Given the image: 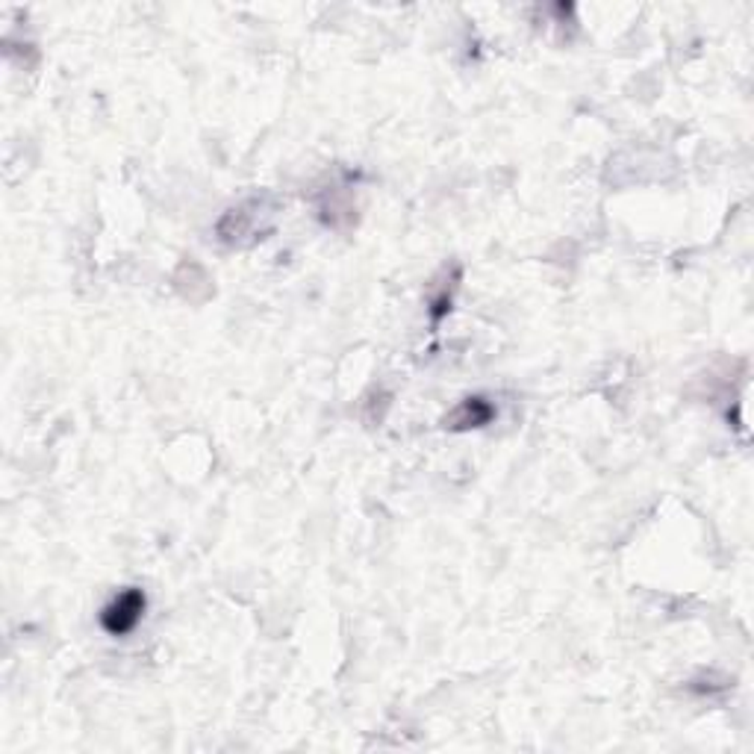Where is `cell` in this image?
Returning <instances> with one entry per match:
<instances>
[{
  "label": "cell",
  "mask_w": 754,
  "mask_h": 754,
  "mask_svg": "<svg viewBox=\"0 0 754 754\" xmlns=\"http://www.w3.org/2000/svg\"><path fill=\"white\" fill-rule=\"evenodd\" d=\"M145 610H148L145 589L142 586H127V589H121L119 596L100 610L98 622L110 636H127L130 631H136Z\"/></svg>",
  "instance_id": "1"
},
{
  "label": "cell",
  "mask_w": 754,
  "mask_h": 754,
  "mask_svg": "<svg viewBox=\"0 0 754 754\" xmlns=\"http://www.w3.org/2000/svg\"><path fill=\"white\" fill-rule=\"evenodd\" d=\"M492 418H496V408L489 404L487 398L469 396L442 418V425L451 427V430H472V427L489 425Z\"/></svg>",
  "instance_id": "2"
}]
</instances>
